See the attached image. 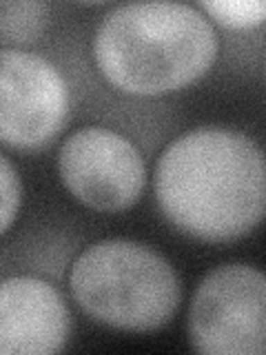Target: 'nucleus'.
Segmentation results:
<instances>
[{
  "mask_svg": "<svg viewBox=\"0 0 266 355\" xmlns=\"http://www.w3.org/2000/svg\"><path fill=\"white\" fill-rule=\"evenodd\" d=\"M153 191L177 231L202 242L240 240L266 211L264 151L236 129H191L160 153Z\"/></svg>",
  "mask_w": 266,
  "mask_h": 355,
  "instance_id": "obj_1",
  "label": "nucleus"
},
{
  "mask_svg": "<svg viewBox=\"0 0 266 355\" xmlns=\"http://www.w3.org/2000/svg\"><path fill=\"white\" fill-rule=\"evenodd\" d=\"M91 51L100 76L120 94L155 98L204 78L220 36L195 5L127 3L98 22Z\"/></svg>",
  "mask_w": 266,
  "mask_h": 355,
  "instance_id": "obj_2",
  "label": "nucleus"
},
{
  "mask_svg": "<svg viewBox=\"0 0 266 355\" xmlns=\"http://www.w3.org/2000/svg\"><path fill=\"white\" fill-rule=\"evenodd\" d=\"M69 288L98 324L133 333L166 327L182 302L173 264L149 244L125 238L82 249L69 269Z\"/></svg>",
  "mask_w": 266,
  "mask_h": 355,
  "instance_id": "obj_3",
  "label": "nucleus"
},
{
  "mask_svg": "<svg viewBox=\"0 0 266 355\" xmlns=\"http://www.w3.org/2000/svg\"><path fill=\"white\" fill-rule=\"evenodd\" d=\"M188 342L206 355H264L266 277L253 264L227 262L200 280L186 315Z\"/></svg>",
  "mask_w": 266,
  "mask_h": 355,
  "instance_id": "obj_4",
  "label": "nucleus"
},
{
  "mask_svg": "<svg viewBox=\"0 0 266 355\" xmlns=\"http://www.w3.org/2000/svg\"><path fill=\"white\" fill-rule=\"evenodd\" d=\"M71 92L44 55L0 47V144L16 151L44 149L69 118Z\"/></svg>",
  "mask_w": 266,
  "mask_h": 355,
  "instance_id": "obj_5",
  "label": "nucleus"
},
{
  "mask_svg": "<svg viewBox=\"0 0 266 355\" xmlns=\"http://www.w3.org/2000/svg\"><path fill=\"white\" fill-rule=\"evenodd\" d=\"M58 175L78 202L100 214L131 209L147 187V164L140 149L103 125L80 127L64 138L58 151Z\"/></svg>",
  "mask_w": 266,
  "mask_h": 355,
  "instance_id": "obj_6",
  "label": "nucleus"
},
{
  "mask_svg": "<svg viewBox=\"0 0 266 355\" xmlns=\"http://www.w3.org/2000/svg\"><path fill=\"white\" fill-rule=\"evenodd\" d=\"M69 331V309L51 282L33 275L0 280V355L58 353Z\"/></svg>",
  "mask_w": 266,
  "mask_h": 355,
  "instance_id": "obj_7",
  "label": "nucleus"
},
{
  "mask_svg": "<svg viewBox=\"0 0 266 355\" xmlns=\"http://www.w3.org/2000/svg\"><path fill=\"white\" fill-rule=\"evenodd\" d=\"M49 22V5L36 0H0V47L36 42Z\"/></svg>",
  "mask_w": 266,
  "mask_h": 355,
  "instance_id": "obj_8",
  "label": "nucleus"
},
{
  "mask_svg": "<svg viewBox=\"0 0 266 355\" xmlns=\"http://www.w3.org/2000/svg\"><path fill=\"white\" fill-rule=\"evenodd\" d=\"M195 7L227 29H251L266 18V5L260 0H204Z\"/></svg>",
  "mask_w": 266,
  "mask_h": 355,
  "instance_id": "obj_9",
  "label": "nucleus"
},
{
  "mask_svg": "<svg viewBox=\"0 0 266 355\" xmlns=\"http://www.w3.org/2000/svg\"><path fill=\"white\" fill-rule=\"evenodd\" d=\"M22 205V180L7 155L0 153V236L14 225Z\"/></svg>",
  "mask_w": 266,
  "mask_h": 355,
  "instance_id": "obj_10",
  "label": "nucleus"
}]
</instances>
